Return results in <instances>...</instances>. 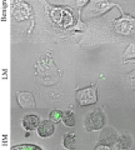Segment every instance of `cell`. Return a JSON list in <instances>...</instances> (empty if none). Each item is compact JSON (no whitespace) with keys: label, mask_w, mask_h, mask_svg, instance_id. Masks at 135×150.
<instances>
[{"label":"cell","mask_w":135,"mask_h":150,"mask_svg":"<svg viewBox=\"0 0 135 150\" xmlns=\"http://www.w3.org/2000/svg\"><path fill=\"white\" fill-rule=\"evenodd\" d=\"M105 125V116L100 110H91L86 114L84 120V126L89 131L103 129Z\"/></svg>","instance_id":"obj_1"},{"label":"cell","mask_w":135,"mask_h":150,"mask_svg":"<svg viewBox=\"0 0 135 150\" xmlns=\"http://www.w3.org/2000/svg\"><path fill=\"white\" fill-rule=\"evenodd\" d=\"M76 101L79 106L93 105L98 101V88L96 85H91L85 89L76 90Z\"/></svg>","instance_id":"obj_2"},{"label":"cell","mask_w":135,"mask_h":150,"mask_svg":"<svg viewBox=\"0 0 135 150\" xmlns=\"http://www.w3.org/2000/svg\"><path fill=\"white\" fill-rule=\"evenodd\" d=\"M114 29L118 34L133 35L135 33V18L130 15H123L120 19L114 20Z\"/></svg>","instance_id":"obj_3"},{"label":"cell","mask_w":135,"mask_h":150,"mask_svg":"<svg viewBox=\"0 0 135 150\" xmlns=\"http://www.w3.org/2000/svg\"><path fill=\"white\" fill-rule=\"evenodd\" d=\"M50 16H52L53 21L60 28H68L74 23V18L71 13L63 8H54L50 11Z\"/></svg>","instance_id":"obj_4"},{"label":"cell","mask_w":135,"mask_h":150,"mask_svg":"<svg viewBox=\"0 0 135 150\" xmlns=\"http://www.w3.org/2000/svg\"><path fill=\"white\" fill-rule=\"evenodd\" d=\"M16 99L23 109H34L36 106L35 98L29 91H16Z\"/></svg>","instance_id":"obj_5"},{"label":"cell","mask_w":135,"mask_h":150,"mask_svg":"<svg viewBox=\"0 0 135 150\" xmlns=\"http://www.w3.org/2000/svg\"><path fill=\"white\" fill-rule=\"evenodd\" d=\"M36 131H38V135L40 138H48L52 137L55 131V125L52 120H44L38 125L36 128Z\"/></svg>","instance_id":"obj_6"},{"label":"cell","mask_w":135,"mask_h":150,"mask_svg":"<svg viewBox=\"0 0 135 150\" xmlns=\"http://www.w3.org/2000/svg\"><path fill=\"white\" fill-rule=\"evenodd\" d=\"M116 133L111 129V128H105L100 134V139H99V143L101 144H105V145H113L116 140Z\"/></svg>","instance_id":"obj_7"},{"label":"cell","mask_w":135,"mask_h":150,"mask_svg":"<svg viewBox=\"0 0 135 150\" xmlns=\"http://www.w3.org/2000/svg\"><path fill=\"white\" fill-rule=\"evenodd\" d=\"M131 138L130 135L128 134H124V135H120V137L116 138L115 143H114V149H118V150H128L131 148Z\"/></svg>","instance_id":"obj_8"},{"label":"cell","mask_w":135,"mask_h":150,"mask_svg":"<svg viewBox=\"0 0 135 150\" xmlns=\"http://www.w3.org/2000/svg\"><path fill=\"white\" fill-rule=\"evenodd\" d=\"M30 14V6L28 5L26 3H23V1H19L16 3L15 5V18L16 20H24L29 16Z\"/></svg>","instance_id":"obj_9"},{"label":"cell","mask_w":135,"mask_h":150,"mask_svg":"<svg viewBox=\"0 0 135 150\" xmlns=\"http://www.w3.org/2000/svg\"><path fill=\"white\" fill-rule=\"evenodd\" d=\"M40 124V120L38 118V115H26L24 119H23V126L28 130H35L38 128V125Z\"/></svg>","instance_id":"obj_10"},{"label":"cell","mask_w":135,"mask_h":150,"mask_svg":"<svg viewBox=\"0 0 135 150\" xmlns=\"http://www.w3.org/2000/svg\"><path fill=\"white\" fill-rule=\"evenodd\" d=\"M111 6H113V4H110L108 1H96L95 5H94V11L90 13V14L91 15H98V14H100L103 11H106Z\"/></svg>","instance_id":"obj_11"},{"label":"cell","mask_w":135,"mask_h":150,"mask_svg":"<svg viewBox=\"0 0 135 150\" xmlns=\"http://www.w3.org/2000/svg\"><path fill=\"white\" fill-rule=\"evenodd\" d=\"M64 146L68 149H73L75 146V133H69L64 138Z\"/></svg>","instance_id":"obj_12"},{"label":"cell","mask_w":135,"mask_h":150,"mask_svg":"<svg viewBox=\"0 0 135 150\" xmlns=\"http://www.w3.org/2000/svg\"><path fill=\"white\" fill-rule=\"evenodd\" d=\"M63 121L66 126H74L75 125V116H74L71 111H66L63 115Z\"/></svg>","instance_id":"obj_13"},{"label":"cell","mask_w":135,"mask_h":150,"mask_svg":"<svg viewBox=\"0 0 135 150\" xmlns=\"http://www.w3.org/2000/svg\"><path fill=\"white\" fill-rule=\"evenodd\" d=\"M135 58V44H130L128 46V49L124 51V56H123V60L127 62L129 59H134Z\"/></svg>","instance_id":"obj_14"},{"label":"cell","mask_w":135,"mask_h":150,"mask_svg":"<svg viewBox=\"0 0 135 150\" xmlns=\"http://www.w3.org/2000/svg\"><path fill=\"white\" fill-rule=\"evenodd\" d=\"M63 115H64L63 111H60V110H53L52 112H50L49 118H50V120H52L53 123L55 124V123H59V121L63 120Z\"/></svg>","instance_id":"obj_15"},{"label":"cell","mask_w":135,"mask_h":150,"mask_svg":"<svg viewBox=\"0 0 135 150\" xmlns=\"http://www.w3.org/2000/svg\"><path fill=\"white\" fill-rule=\"evenodd\" d=\"M13 150H40L39 146H35V145L31 144H26V145H18V146L11 148Z\"/></svg>","instance_id":"obj_16"},{"label":"cell","mask_w":135,"mask_h":150,"mask_svg":"<svg viewBox=\"0 0 135 150\" xmlns=\"http://www.w3.org/2000/svg\"><path fill=\"white\" fill-rule=\"evenodd\" d=\"M128 83H129V85L130 86H133V89L135 90V70H133L131 73H129L128 74Z\"/></svg>","instance_id":"obj_17"},{"label":"cell","mask_w":135,"mask_h":150,"mask_svg":"<svg viewBox=\"0 0 135 150\" xmlns=\"http://www.w3.org/2000/svg\"><path fill=\"white\" fill-rule=\"evenodd\" d=\"M95 149H96V150H109V149H111V148L109 146V145H105V144H104V145H99V146H96Z\"/></svg>","instance_id":"obj_18"}]
</instances>
